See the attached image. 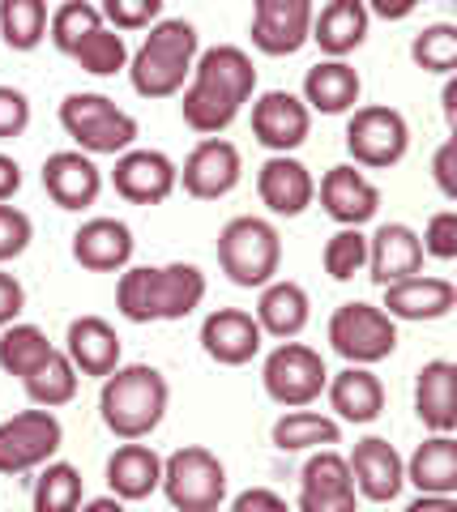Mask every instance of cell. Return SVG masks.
Here are the masks:
<instances>
[{"instance_id":"cell-1","label":"cell","mask_w":457,"mask_h":512,"mask_svg":"<svg viewBox=\"0 0 457 512\" xmlns=\"http://www.w3.org/2000/svg\"><path fill=\"white\" fill-rule=\"evenodd\" d=\"M252 90H257V69H252V56L244 47H206V52H197L193 73H188L180 116L193 133L218 137L235 124V116L252 99Z\"/></svg>"},{"instance_id":"cell-2","label":"cell","mask_w":457,"mask_h":512,"mask_svg":"<svg viewBox=\"0 0 457 512\" xmlns=\"http://www.w3.org/2000/svg\"><path fill=\"white\" fill-rule=\"evenodd\" d=\"M206 299V274L188 261L176 265H133L120 274L116 308L133 325L150 320H184L201 308Z\"/></svg>"},{"instance_id":"cell-3","label":"cell","mask_w":457,"mask_h":512,"mask_svg":"<svg viewBox=\"0 0 457 512\" xmlns=\"http://www.w3.org/2000/svg\"><path fill=\"white\" fill-rule=\"evenodd\" d=\"M167 402H171V384L150 363H129L103 376L99 414H103V427L120 440H146L163 423Z\"/></svg>"},{"instance_id":"cell-4","label":"cell","mask_w":457,"mask_h":512,"mask_svg":"<svg viewBox=\"0 0 457 512\" xmlns=\"http://www.w3.org/2000/svg\"><path fill=\"white\" fill-rule=\"evenodd\" d=\"M197 52H201V39L193 22H184V18L154 22L146 43L129 56L133 90L141 99H171V94H180L188 73H193Z\"/></svg>"},{"instance_id":"cell-5","label":"cell","mask_w":457,"mask_h":512,"mask_svg":"<svg viewBox=\"0 0 457 512\" xmlns=\"http://www.w3.org/2000/svg\"><path fill=\"white\" fill-rule=\"evenodd\" d=\"M218 269L235 282V286H261L278 278L282 269V235L274 222L240 214L218 231Z\"/></svg>"},{"instance_id":"cell-6","label":"cell","mask_w":457,"mask_h":512,"mask_svg":"<svg viewBox=\"0 0 457 512\" xmlns=\"http://www.w3.org/2000/svg\"><path fill=\"white\" fill-rule=\"evenodd\" d=\"M60 128L82 154H124L137 141V120L107 94H69L60 103Z\"/></svg>"},{"instance_id":"cell-7","label":"cell","mask_w":457,"mask_h":512,"mask_svg":"<svg viewBox=\"0 0 457 512\" xmlns=\"http://www.w3.org/2000/svg\"><path fill=\"white\" fill-rule=\"evenodd\" d=\"M163 495L171 508L180 512H214L227 500V466L218 461V453L201 444L176 448L163 461Z\"/></svg>"},{"instance_id":"cell-8","label":"cell","mask_w":457,"mask_h":512,"mask_svg":"<svg viewBox=\"0 0 457 512\" xmlns=\"http://www.w3.org/2000/svg\"><path fill=\"white\" fill-rule=\"evenodd\" d=\"M329 346L338 350L346 363H381L398 350V320L376 303H342L329 316Z\"/></svg>"},{"instance_id":"cell-9","label":"cell","mask_w":457,"mask_h":512,"mask_svg":"<svg viewBox=\"0 0 457 512\" xmlns=\"http://www.w3.org/2000/svg\"><path fill=\"white\" fill-rule=\"evenodd\" d=\"M346 150H351L355 167H398L406 150H411V124L398 107H351L346 120Z\"/></svg>"},{"instance_id":"cell-10","label":"cell","mask_w":457,"mask_h":512,"mask_svg":"<svg viewBox=\"0 0 457 512\" xmlns=\"http://www.w3.org/2000/svg\"><path fill=\"white\" fill-rule=\"evenodd\" d=\"M325 359H321V350H312L304 342H278L270 350V359H265L261 367V384H265V393L274 397L278 406H312L317 397L325 393Z\"/></svg>"},{"instance_id":"cell-11","label":"cell","mask_w":457,"mask_h":512,"mask_svg":"<svg viewBox=\"0 0 457 512\" xmlns=\"http://www.w3.org/2000/svg\"><path fill=\"white\" fill-rule=\"evenodd\" d=\"M60 444H65V427L47 406L13 414V419L0 423V474L39 470L43 461L56 457Z\"/></svg>"},{"instance_id":"cell-12","label":"cell","mask_w":457,"mask_h":512,"mask_svg":"<svg viewBox=\"0 0 457 512\" xmlns=\"http://www.w3.org/2000/svg\"><path fill=\"white\" fill-rule=\"evenodd\" d=\"M312 0H252V47L265 56H295L312 35Z\"/></svg>"},{"instance_id":"cell-13","label":"cell","mask_w":457,"mask_h":512,"mask_svg":"<svg viewBox=\"0 0 457 512\" xmlns=\"http://www.w3.org/2000/svg\"><path fill=\"white\" fill-rule=\"evenodd\" d=\"M240 175H244L240 150L227 137H206L184 158V167L176 171V184H184V192L197 201H218L240 184Z\"/></svg>"},{"instance_id":"cell-14","label":"cell","mask_w":457,"mask_h":512,"mask_svg":"<svg viewBox=\"0 0 457 512\" xmlns=\"http://www.w3.org/2000/svg\"><path fill=\"white\" fill-rule=\"evenodd\" d=\"M359 491L346 457L334 453V448H317L308 457L304 474H299V508L304 512H355Z\"/></svg>"},{"instance_id":"cell-15","label":"cell","mask_w":457,"mask_h":512,"mask_svg":"<svg viewBox=\"0 0 457 512\" xmlns=\"http://www.w3.org/2000/svg\"><path fill=\"white\" fill-rule=\"evenodd\" d=\"M312 133V111L291 90H270L252 103V137L274 154H291Z\"/></svg>"},{"instance_id":"cell-16","label":"cell","mask_w":457,"mask_h":512,"mask_svg":"<svg viewBox=\"0 0 457 512\" xmlns=\"http://www.w3.org/2000/svg\"><path fill=\"white\" fill-rule=\"evenodd\" d=\"M346 466H351L355 491L372 504H393L406 487V461L398 457V448L381 436L359 440L351 448V457H346Z\"/></svg>"},{"instance_id":"cell-17","label":"cell","mask_w":457,"mask_h":512,"mask_svg":"<svg viewBox=\"0 0 457 512\" xmlns=\"http://www.w3.org/2000/svg\"><path fill=\"white\" fill-rule=\"evenodd\" d=\"M265 333L257 325V316L244 308H218L201 320V350L223 363V367H244L261 355Z\"/></svg>"},{"instance_id":"cell-18","label":"cell","mask_w":457,"mask_h":512,"mask_svg":"<svg viewBox=\"0 0 457 512\" xmlns=\"http://www.w3.org/2000/svg\"><path fill=\"white\" fill-rule=\"evenodd\" d=\"M176 163L163 150H124L116 154L112 184L133 205H163L176 192Z\"/></svg>"},{"instance_id":"cell-19","label":"cell","mask_w":457,"mask_h":512,"mask_svg":"<svg viewBox=\"0 0 457 512\" xmlns=\"http://www.w3.org/2000/svg\"><path fill=\"white\" fill-rule=\"evenodd\" d=\"M321 210L338 222V227H364L381 210V188H376L355 163L329 167L321 180Z\"/></svg>"},{"instance_id":"cell-20","label":"cell","mask_w":457,"mask_h":512,"mask_svg":"<svg viewBox=\"0 0 457 512\" xmlns=\"http://www.w3.org/2000/svg\"><path fill=\"white\" fill-rule=\"evenodd\" d=\"M257 192H261V201L270 214L299 218L312 201H317V180H312V171L299 163V158L274 154V158H265L261 171H257Z\"/></svg>"},{"instance_id":"cell-21","label":"cell","mask_w":457,"mask_h":512,"mask_svg":"<svg viewBox=\"0 0 457 512\" xmlns=\"http://www.w3.org/2000/svg\"><path fill=\"white\" fill-rule=\"evenodd\" d=\"M43 188L60 210H86L103 192V171L82 150H56L43 163Z\"/></svg>"},{"instance_id":"cell-22","label":"cell","mask_w":457,"mask_h":512,"mask_svg":"<svg viewBox=\"0 0 457 512\" xmlns=\"http://www.w3.org/2000/svg\"><path fill=\"white\" fill-rule=\"evenodd\" d=\"M73 261L90 274H120L133 261V231L120 218H90L73 235Z\"/></svg>"},{"instance_id":"cell-23","label":"cell","mask_w":457,"mask_h":512,"mask_svg":"<svg viewBox=\"0 0 457 512\" xmlns=\"http://www.w3.org/2000/svg\"><path fill=\"white\" fill-rule=\"evenodd\" d=\"M385 303L381 308L393 320H440L457 308V286L449 278H432V274H411L381 286Z\"/></svg>"},{"instance_id":"cell-24","label":"cell","mask_w":457,"mask_h":512,"mask_svg":"<svg viewBox=\"0 0 457 512\" xmlns=\"http://www.w3.org/2000/svg\"><path fill=\"white\" fill-rule=\"evenodd\" d=\"M423 269V244L406 222H385L368 235V274L376 286H389L398 278H411Z\"/></svg>"},{"instance_id":"cell-25","label":"cell","mask_w":457,"mask_h":512,"mask_svg":"<svg viewBox=\"0 0 457 512\" xmlns=\"http://www.w3.org/2000/svg\"><path fill=\"white\" fill-rule=\"evenodd\" d=\"M163 483V457L154 453L150 444H137V440H124L112 457H107V487L112 495H120L124 504H137V500H150Z\"/></svg>"},{"instance_id":"cell-26","label":"cell","mask_w":457,"mask_h":512,"mask_svg":"<svg viewBox=\"0 0 457 512\" xmlns=\"http://www.w3.org/2000/svg\"><path fill=\"white\" fill-rule=\"evenodd\" d=\"M372 13L364 0H329L321 13H312V43L321 47L329 60H346L359 43L368 39Z\"/></svg>"},{"instance_id":"cell-27","label":"cell","mask_w":457,"mask_h":512,"mask_svg":"<svg viewBox=\"0 0 457 512\" xmlns=\"http://www.w3.org/2000/svg\"><path fill=\"white\" fill-rule=\"evenodd\" d=\"M65 355L73 359L77 376H107L120 367V333L103 316H77L65 333Z\"/></svg>"},{"instance_id":"cell-28","label":"cell","mask_w":457,"mask_h":512,"mask_svg":"<svg viewBox=\"0 0 457 512\" xmlns=\"http://www.w3.org/2000/svg\"><path fill=\"white\" fill-rule=\"evenodd\" d=\"M325 389H329V406L338 410L342 423H376L385 410V384L364 363H351L346 372L329 376Z\"/></svg>"},{"instance_id":"cell-29","label":"cell","mask_w":457,"mask_h":512,"mask_svg":"<svg viewBox=\"0 0 457 512\" xmlns=\"http://www.w3.org/2000/svg\"><path fill=\"white\" fill-rule=\"evenodd\" d=\"M308 316H312V303H308V291L299 282L274 278V282L261 286V299H257L261 333H270V338H278V342L299 338V333L308 329Z\"/></svg>"},{"instance_id":"cell-30","label":"cell","mask_w":457,"mask_h":512,"mask_svg":"<svg viewBox=\"0 0 457 512\" xmlns=\"http://www.w3.org/2000/svg\"><path fill=\"white\" fill-rule=\"evenodd\" d=\"M415 414L428 431H453L457 427V367L449 359H432V363L419 367Z\"/></svg>"},{"instance_id":"cell-31","label":"cell","mask_w":457,"mask_h":512,"mask_svg":"<svg viewBox=\"0 0 457 512\" xmlns=\"http://www.w3.org/2000/svg\"><path fill=\"white\" fill-rule=\"evenodd\" d=\"M364 94V82L346 60H321L304 73V103L308 111H321V116H342L351 111Z\"/></svg>"},{"instance_id":"cell-32","label":"cell","mask_w":457,"mask_h":512,"mask_svg":"<svg viewBox=\"0 0 457 512\" xmlns=\"http://www.w3.org/2000/svg\"><path fill=\"white\" fill-rule=\"evenodd\" d=\"M406 483L432 495H457V440L453 431H432L411 461H406Z\"/></svg>"},{"instance_id":"cell-33","label":"cell","mask_w":457,"mask_h":512,"mask_svg":"<svg viewBox=\"0 0 457 512\" xmlns=\"http://www.w3.org/2000/svg\"><path fill=\"white\" fill-rule=\"evenodd\" d=\"M22 384H26V397L35 406H47V410L69 406L77 397V367H73V359L65 355V350L52 346V355H47L39 367H30V372L22 376Z\"/></svg>"},{"instance_id":"cell-34","label":"cell","mask_w":457,"mask_h":512,"mask_svg":"<svg viewBox=\"0 0 457 512\" xmlns=\"http://www.w3.org/2000/svg\"><path fill=\"white\" fill-rule=\"evenodd\" d=\"M338 440H342L338 419L304 406H291V414H282L274 423V448H282V453H304V448H325Z\"/></svg>"},{"instance_id":"cell-35","label":"cell","mask_w":457,"mask_h":512,"mask_svg":"<svg viewBox=\"0 0 457 512\" xmlns=\"http://www.w3.org/2000/svg\"><path fill=\"white\" fill-rule=\"evenodd\" d=\"M0 39L13 52H35L47 39V0H0Z\"/></svg>"},{"instance_id":"cell-36","label":"cell","mask_w":457,"mask_h":512,"mask_svg":"<svg viewBox=\"0 0 457 512\" xmlns=\"http://www.w3.org/2000/svg\"><path fill=\"white\" fill-rule=\"evenodd\" d=\"M47 355H52V342H47V333L39 325H5L0 329V372L9 376H26L30 367H39Z\"/></svg>"},{"instance_id":"cell-37","label":"cell","mask_w":457,"mask_h":512,"mask_svg":"<svg viewBox=\"0 0 457 512\" xmlns=\"http://www.w3.org/2000/svg\"><path fill=\"white\" fill-rule=\"evenodd\" d=\"M73 60L82 64L94 77H116L120 69H129V47H124V35H116L112 26H99L73 47Z\"/></svg>"},{"instance_id":"cell-38","label":"cell","mask_w":457,"mask_h":512,"mask_svg":"<svg viewBox=\"0 0 457 512\" xmlns=\"http://www.w3.org/2000/svg\"><path fill=\"white\" fill-rule=\"evenodd\" d=\"M82 504V474L69 461H43L35 483V512H73Z\"/></svg>"},{"instance_id":"cell-39","label":"cell","mask_w":457,"mask_h":512,"mask_svg":"<svg viewBox=\"0 0 457 512\" xmlns=\"http://www.w3.org/2000/svg\"><path fill=\"white\" fill-rule=\"evenodd\" d=\"M321 265L334 282H351L355 274L368 269V235L359 227H342L325 239V252H321Z\"/></svg>"},{"instance_id":"cell-40","label":"cell","mask_w":457,"mask_h":512,"mask_svg":"<svg viewBox=\"0 0 457 512\" xmlns=\"http://www.w3.org/2000/svg\"><path fill=\"white\" fill-rule=\"evenodd\" d=\"M103 26V13L86 5V0H69V5H60L52 18H47V39H52L60 52L73 56V47L82 43L90 30H99Z\"/></svg>"},{"instance_id":"cell-41","label":"cell","mask_w":457,"mask_h":512,"mask_svg":"<svg viewBox=\"0 0 457 512\" xmlns=\"http://www.w3.org/2000/svg\"><path fill=\"white\" fill-rule=\"evenodd\" d=\"M411 60L423 73H453L457 69V26L449 22L423 26L411 43Z\"/></svg>"},{"instance_id":"cell-42","label":"cell","mask_w":457,"mask_h":512,"mask_svg":"<svg viewBox=\"0 0 457 512\" xmlns=\"http://www.w3.org/2000/svg\"><path fill=\"white\" fill-rule=\"evenodd\" d=\"M103 22H112V30H146L159 22L163 0H103Z\"/></svg>"},{"instance_id":"cell-43","label":"cell","mask_w":457,"mask_h":512,"mask_svg":"<svg viewBox=\"0 0 457 512\" xmlns=\"http://www.w3.org/2000/svg\"><path fill=\"white\" fill-rule=\"evenodd\" d=\"M30 235H35V222H30V214H22L18 205L0 201V265L26 252L30 248Z\"/></svg>"},{"instance_id":"cell-44","label":"cell","mask_w":457,"mask_h":512,"mask_svg":"<svg viewBox=\"0 0 457 512\" xmlns=\"http://www.w3.org/2000/svg\"><path fill=\"white\" fill-rule=\"evenodd\" d=\"M423 256H436V261H453L457 256V210H440L428 218V227L419 235Z\"/></svg>"},{"instance_id":"cell-45","label":"cell","mask_w":457,"mask_h":512,"mask_svg":"<svg viewBox=\"0 0 457 512\" xmlns=\"http://www.w3.org/2000/svg\"><path fill=\"white\" fill-rule=\"evenodd\" d=\"M30 128V99L13 86H0V141H13Z\"/></svg>"},{"instance_id":"cell-46","label":"cell","mask_w":457,"mask_h":512,"mask_svg":"<svg viewBox=\"0 0 457 512\" xmlns=\"http://www.w3.org/2000/svg\"><path fill=\"white\" fill-rule=\"evenodd\" d=\"M453 154H457V141L449 137L445 146L436 150V158H432V175H436V188H440V197H445V201H457V175H453Z\"/></svg>"},{"instance_id":"cell-47","label":"cell","mask_w":457,"mask_h":512,"mask_svg":"<svg viewBox=\"0 0 457 512\" xmlns=\"http://www.w3.org/2000/svg\"><path fill=\"white\" fill-rule=\"evenodd\" d=\"M22 308H26V291H22V282L13 278V274H5V269H0V329L13 325V320L22 316Z\"/></svg>"},{"instance_id":"cell-48","label":"cell","mask_w":457,"mask_h":512,"mask_svg":"<svg viewBox=\"0 0 457 512\" xmlns=\"http://www.w3.org/2000/svg\"><path fill=\"white\" fill-rule=\"evenodd\" d=\"M231 508L235 512H252V508H274V512H282L287 508V500H282L278 491H265V487H248V491H240L231 500Z\"/></svg>"},{"instance_id":"cell-49","label":"cell","mask_w":457,"mask_h":512,"mask_svg":"<svg viewBox=\"0 0 457 512\" xmlns=\"http://www.w3.org/2000/svg\"><path fill=\"white\" fill-rule=\"evenodd\" d=\"M368 13H376V18H385V22H402V18H411L419 0H364Z\"/></svg>"},{"instance_id":"cell-50","label":"cell","mask_w":457,"mask_h":512,"mask_svg":"<svg viewBox=\"0 0 457 512\" xmlns=\"http://www.w3.org/2000/svg\"><path fill=\"white\" fill-rule=\"evenodd\" d=\"M18 188H22V167L9 154H0V201H13Z\"/></svg>"},{"instance_id":"cell-51","label":"cell","mask_w":457,"mask_h":512,"mask_svg":"<svg viewBox=\"0 0 457 512\" xmlns=\"http://www.w3.org/2000/svg\"><path fill=\"white\" fill-rule=\"evenodd\" d=\"M449 512L453 508V495H432V491H419V500H411V512Z\"/></svg>"},{"instance_id":"cell-52","label":"cell","mask_w":457,"mask_h":512,"mask_svg":"<svg viewBox=\"0 0 457 512\" xmlns=\"http://www.w3.org/2000/svg\"><path fill=\"white\" fill-rule=\"evenodd\" d=\"M440 99H445V120L457 124V82H445V94H440Z\"/></svg>"},{"instance_id":"cell-53","label":"cell","mask_w":457,"mask_h":512,"mask_svg":"<svg viewBox=\"0 0 457 512\" xmlns=\"http://www.w3.org/2000/svg\"><path fill=\"white\" fill-rule=\"evenodd\" d=\"M120 504H124L120 495H99V500H90L86 508H94V512H112V508H116V512H120Z\"/></svg>"}]
</instances>
